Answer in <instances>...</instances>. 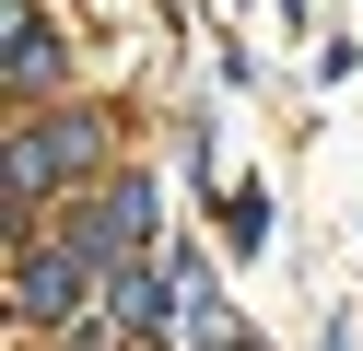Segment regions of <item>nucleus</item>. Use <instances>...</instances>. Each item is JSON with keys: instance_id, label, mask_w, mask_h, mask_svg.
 Wrapping results in <instances>:
<instances>
[{"instance_id": "obj_1", "label": "nucleus", "mask_w": 363, "mask_h": 351, "mask_svg": "<svg viewBox=\"0 0 363 351\" xmlns=\"http://www.w3.org/2000/svg\"><path fill=\"white\" fill-rule=\"evenodd\" d=\"M82 304H94V257H82L71 234H59V246L24 234V246H12V316L24 328H71Z\"/></svg>"}, {"instance_id": "obj_2", "label": "nucleus", "mask_w": 363, "mask_h": 351, "mask_svg": "<svg viewBox=\"0 0 363 351\" xmlns=\"http://www.w3.org/2000/svg\"><path fill=\"white\" fill-rule=\"evenodd\" d=\"M176 304H188V281L176 269H152V257H129V269H106V316H118V340H164L176 328Z\"/></svg>"}, {"instance_id": "obj_3", "label": "nucleus", "mask_w": 363, "mask_h": 351, "mask_svg": "<svg viewBox=\"0 0 363 351\" xmlns=\"http://www.w3.org/2000/svg\"><path fill=\"white\" fill-rule=\"evenodd\" d=\"M59 59H71V35H59V23L35 12V0H24V12H12V47H0L12 94H24V106H48V94H59Z\"/></svg>"}, {"instance_id": "obj_4", "label": "nucleus", "mask_w": 363, "mask_h": 351, "mask_svg": "<svg viewBox=\"0 0 363 351\" xmlns=\"http://www.w3.org/2000/svg\"><path fill=\"white\" fill-rule=\"evenodd\" d=\"M24 117H35V140H48L59 187H71V176H94V164H106V129H118V117H94V106H24Z\"/></svg>"}, {"instance_id": "obj_5", "label": "nucleus", "mask_w": 363, "mask_h": 351, "mask_svg": "<svg viewBox=\"0 0 363 351\" xmlns=\"http://www.w3.org/2000/svg\"><path fill=\"white\" fill-rule=\"evenodd\" d=\"M223 246H235V257L269 246V187H223Z\"/></svg>"}, {"instance_id": "obj_6", "label": "nucleus", "mask_w": 363, "mask_h": 351, "mask_svg": "<svg viewBox=\"0 0 363 351\" xmlns=\"http://www.w3.org/2000/svg\"><path fill=\"white\" fill-rule=\"evenodd\" d=\"M328 351H352V340H340V328H328Z\"/></svg>"}]
</instances>
